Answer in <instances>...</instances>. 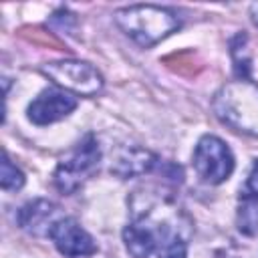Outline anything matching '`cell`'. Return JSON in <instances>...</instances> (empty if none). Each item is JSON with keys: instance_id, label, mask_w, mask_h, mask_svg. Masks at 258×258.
<instances>
[{"instance_id": "5", "label": "cell", "mask_w": 258, "mask_h": 258, "mask_svg": "<svg viewBox=\"0 0 258 258\" xmlns=\"http://www.w3.org/2000/svg\"><path fill=\"white\" fill-rule=\"evenodd\" d=\"M40 71L56 87L73 95L93 97L103 89L101 73L85 60H52L42 64Z\"/></svg>"}, {"instance_id": "4", "label": "cell", "mask_w": 258, "mask_h": 258, "mask_svg": "<svg viewBox=\"0 0 258 258\" xmlns=\"http://www.w3.org/2000/svg\"><path fill=\"white\" fill-rule=\"evenodd\" d=\"M101 161V147L93 133L85 135L56 165L52 173L54 187L64 194L73 196L97 169Z\"/></svg>"}, {"instance_id": "7", "label": "cell", "mask_w": 258, "mask_h": 258, "mask_svg": "<svg viewBox=\"0 0 258 258\" xmlns=\"http://www.w3.org/2000/svg\"><path fill=\"white\" fill-rule=\"evenodd\" d=\"M48 238L52 240L54 248L67 258L91 256L97 252V244L93 236L75 218H58L52 224Z\"/></svg>"}, {"instance_id": "1", "label": "cell", "mask_w": 258, "mask_h": 258, "mask_svg": "<svg viewBox=\"0 0 258 258\" xmlns=\"http://www.w3.org/2000/svg\"><path fill=\"white\" fill-rule=\"evenodd\" d=\"M129 210L123 242L133 258H187L194 224L173 196L141 187L129 196Z\"/></svg>"}, {"instance_id": "11", "label": "cell", "mask_w": 258, "mask_h": 258, "mask_svg": "<svg viewBox=\"0 0 258 258\" xmlns=\"http://www.w3.org/2000/svg\"><path fill=\"white\" fill-rule=\"evenodd\" d=\"M248 36L244 32L236 34L234 40L230 42L232 48V58H234V71L240 79H250V52H248Z\"/></svg>"}, {"instance_id": "3", "label": "cell", "mask_w": 258, "mask_h": 258, "mask_svg": "<svg viewBox=\"0 0 258 258\" xmlns=\"http://www.w3.org/2000/svg\"><path fill=\"white\" fill-rule=\"evenodd\" d=\"M113 18L115 24L143 48L157 44L181 26L177 12L153 4H135L119 8Z\"/></svg>"}, {"instance_id": "9", "label": "cell", "mask_w": 258, "mask_h": 258, "mask_svg": "<svg viewBox=\"0 0 258 258\" xmlns=\"http://www.w3.org/2000/svg\"><path fill=\"white\" fill-rule=\"evenodd\" d=\"M157 165H161V161L151 151L141 149V147H123L117 151L111 163V173L127 179V177L151 173Z\"/></svg>"}, {"instance_id": "2", "label": "cell", "mask_w": 258, "mask_h": 258, "mask_svg": "<svg viewBox=\"0 0 258 258\" xmlns=\"http://www.w3.org/2000/svg\"><path fill=\"white\" fill-rule=\"evenodd\" d=\"M212 109L224 125L258 137V83L250 79L226 83L214 95Z\"/></svg>"}, {"instance_id": "14", "label": "cell", "mask_w": 258, "mask_h": 258, "mask_svg": "<svg viewBox=\"0 0 258 258\" xmlns=\"http://www.w3.org/2000/svg\"><path fill=\"white\" fill-rule=\"evenodd\" d=\"M240 198L244 202H256L258 204V159H254L252 163V169L240 189Z\"/></svg>"}, {"instance_id": "6", "label": "cell", "mask_w": 258, "mask_h": 258, "mask_svg": "<svg viewBox=\"0 0 258 258\" xmlns=\"http://www.w3.org/2000/svg\"><path fill=\"white\" fill-rule=\"evenodd\" d=\"M196 173L212 185L226 181L234 171V155L230 147L216 135H204L191 155Z\"/></svg>"}, {"instance_id": "15", "label": "cell", "mask_w": 258, "mask_h": 258, "mask_svg": "<svg viewBox=\"0 0 258 258\" xmlns=\"http://www.w3.org/2000/svg\"><path fill=\"white\" fill-rule=\"evenodd\" d=\"M250 16H252V22L258 26V2H254V4L250 6Z\"/></svg>"}, {"instance_id": "10", "label": "cell", "mask_w": 258, "mask_h": 258, "mask_svg": "<svg viewBox=\"0 0 258 258\" xmlns=\"http://www.w3.org/2000/svg\"><path fill=\"white\" fill-rule=\"evenodd\" d=\"M56 212H58V208L52 202L38 198V200H32V202L24 204L18 210L16 220H18V226L22 230H26V232H30L34 236H40V234L48 236L52 224L58 220Z\"/></svg>"}, {"instance_id": "13", "label": "cell", "mask_w": 258, "mask_h": 258, "mask_svg": "<svg viewBox=\"0 0 258 258\" xmlns=\"http://www.w3.org/2000/svg\"><path fill=\"white\" fill-rule=\"evenodd\" d=\"M238 230L246 236L258 234V204L256 202H242L238 208V218H236Z\"/></svg>"}, {"instance_id": "8", "label": "cell", "mask_w": 258, "mask_h": 258, "mask_svg": "<svg viewBox=\"0 0 258 258\" xmlns=\"http://www.w3.org/2000/svg\"><path fill=\"white\" fill-rule=\"evenodd\" d=\"M79 101L73 93L62 89H44L28 105V119L34 125H50L69 117L77 109Z\"/></svg>"}, {"instance_id": "12", "label": "cell", "mask_w": 258, "mask_h": 258, "mask_svg": "<svg viewBox=\"0 0 258 258\" xmlns=\"http://www.w3.org/2000/svg\"><path fill=\"white\" fill-rule=\"evenodd\" d=\"M0 185L6 191H18L24 185V173L16 167V163H12V159L8 157V153L4 151L2 155V171H0Z\"/></svg>"}]
</instances>
